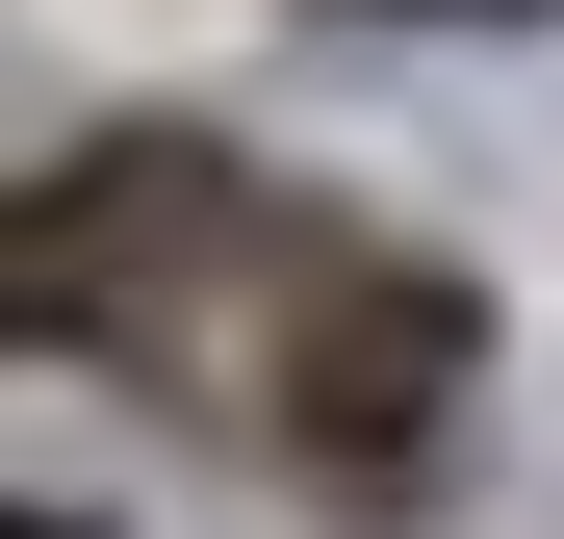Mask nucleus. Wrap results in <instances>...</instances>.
<instances>
[{"mask_svg":"<svg viewBox=\"0 0 564 539\" xmlns=\"http://www.w3.org/2000/svg\"><path fill=\"white\" fill-rule=\"evenodd\" d=\"M411 26H564V0H411Z\"/></svg>","mask_w":564,"mask_h":539,"instance_id":"f257e3e1","label":"nucleus"},{"mask_svg":"<svg viewBox=\"0 0 564 539\" xmlns=\"http://www.w3.org/2000/svg\"><path fill=\"white\" fill-rule=\"evenodd\" d=\"M26 539H77V514H26Z\"/></svg>","mask_w":564,"mask_h":539,"instance_id":"f03ea898","label":"nucleus"}]
</instances>
